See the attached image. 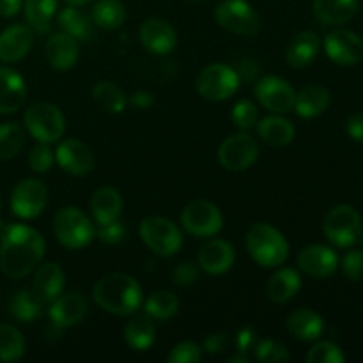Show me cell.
<instances>
[{
	"instance_id": "obj_1",
	"label": "cell",
	"mask_w": 363,
	"mask_h": 363,
	"mask_svg": "<svg viewBox=\"0 0 363 363\" xmlns=\"http://www.w3.org/2000/svg\"><path fill=\"white\" fill-rule=\"evenodd\" d=\"M45 250L41 233L23 223L6 225L0 234V269L13 280L23 279L38 268Z\"/></svg>"
},
{
	"instance_id": "obj_2",
	"label": "cell",
	"mask_w": 363,
	"mask_h": 363,
	"mask_svg": "<svg viewBox=\"0 0 363 363\" xmlns=\"http://www.w3.org/2000/svg\"><path fill=\"white\" fill-rule=\"evenodd\" d=\"M92 296L103 311L116 315L135 314L144 301L142 286L137 279L126 273H110L101 277L94 284Z\"/></svg>"
},
{
	"instance_id": "obj_3",
	"label": "cell",
	"mask_w": 363,
	"mask_h": 363,
	"mask_svg": "<svg viewBox=\"0 0 363 363\" xmlns=\"http://www.w3.org/2000/svg\"><path fill=\"white\" fill-rule=\"evenodd\" d=\"M247 250L262 268H279L289 257L286 236L269 223H255L248 229Z\"/></svg>"
},
{
	"instance_id": "obj_4",
	"label": "cell",
	"mask_w": 363,
	"mask_h": 363,
	"mask_svg": "<svg viewBox=\"0 0 363 363\" xmlns=\"http://www.w3.org/2000/svg\"><path fill=\"white\" fill-rule=\"evenodd\" d=\"M53 233L59 243L69 250H78L96 238V227L85 213L74 206L60 208L53 216Z\"/></svg>"
},
{
	"instance_id": "obj_5",
	"label": "cell",
	"mask_w": 363,
	"mask_h": 363,
	"mask_svg": "<svg viewBox=\"0 0 363 363\" xmlns=\"http://www.w3.org/2000/svg\"><path fill=\"white\" fill-rule=\"evenodd\" d=\"M23 123L28 133L43 144L59 142L62 138L64 130H66L64 113L60 112L59 106L48 101L34 103V105L28 106L23 116Z\"/></svg>"
},
{
	"instance_id": "obj_6",
	"label": "cell",
	"mask_w": 363,
	"mask_h": 363,
	"mask_svg": "<svg viewBox=\"0 0 363 363\" xmlns=\"http://www.w3.org/2000/svg\"><path fill=\"white\" fill-rule=\"evenodd\" d=\"M323 230H325V236L328 238L330 243H333L335 247H353L360 241L363 234L360 213L350 204L335 206L325 216Z\"/></svg>"
},
{
	"instance_id": "obj_7",
	"label": "cell",
	"mask_w": 363,
	"mask_h": 363,
	"mask_svg": "<svg viewBox=\"0 0 363 363\" xmlns=\"http://www.w3.org/2000/svg\"><path fill=\"white\" fill-rule=\"evenodd\" d=\"M140 238L160 257H172L183 247L179 227L163 216H149L142 220Z\"/></svg>"
},
{
	"instance_id": "obj_8",
	"label": "cell",
	"mask_w": 363,
	"mask_h": 363,
	"mask_svg": "<svg viewBox=\"0 0 363 363\" xmlns=\"http://www.w3.org/2000/svg\"><path fill=\"white\" fill-rule=\"evenodd\" d=\"M195 87L199 94L208 101H223L238 91L240 77L236 69L225 64H209L199 73Z\"/></svg>"
},
{
	"instance_id": "obj_9",
	"label": "cell",
	"mask_w": 363,
	"mask_h": 363,
	"mask_svg": "<svg viewBox=\"0 0 363 363\" xmlns=\"http://www.w3.org/2000/svg\"><path fill=\"white\" fill-rule=\"evenodd\" d=\"M216 23L233 34L254 38L261 30V20L247 0H223L216 6Z\"/></svg>"
},
{
	"instance_id": "obj_10",
	"label": "cell",
	"mask_w": 363,
	"mask_h": 363,
	"mask_svg": "<svg viewBox=\"0 0 363 363\" xmlns=\"http://www.w3.org/2000/svg\"><path fill=\"white\" fill-rule=\"evenodd\" d=\"M259 144L247 131L234 133L227 137L218 147V162L223 169L230 172L247 170L257 162Z\"/></svg>"
},
{
	"instance_id": "obj_11",
	"label": "cell",
	"mask_w": 363,
	"mask_h": 363,
	"mask_svg": "<svg viewBox=\"0 0 363 363\" xmlns=\"http://www.w3.org/2000/svg\"><path fill=\"white\" fill-rule=\"evenodd\" d=\"M181 225L195 238H211L222 230L223 215L213 202L194 201L181 213Z\"/></svg>"
},
{
	"instance_id": "obj_12",
	"label": "cell",
	"mask_w": 363,
	"mask_h": 363,
	"mask_svg": "<svg viewBox=\"0 0 363 363\" xmlns=\"http://www.w3.org/2000/svg\"><path fill=\"white\" fill-rule=\"evenodd\" d=\"M48 202V191L39 179H23L11 194V211L21 220H32L41 215Z\"/></svg>"
},
{
	"instance_id": "obj_13",
	"label": "cell",
	"mask_w": 363,
	"mask_h": 363,
	"mask_svg": "<svg viewBox=\"0 0 363 363\" xmlns=\"http://www.w3.org/2000/svg\"><path fill=\"white\" fill-rule=\"evenodd\" d=\"M255 98L264 108L275 113H287L294 108L296 91L280 77H264L255 84Z\"/></svg>"
},
{
	"instance_id": "obj_14",
	"label": "cell",
	"mask_w": 363,
	"mask_h": 363,
	"mask_svg": "<svg viewBox=\"0 0 363 363\" xmlns=\"http://www.w3.org/2000/svg\"><path fill=\"white\" fill-rule=\"evenodd\" d=\"M325 52L339 66H354L363 59V41L347 28H335L325 38Z\"/></svg>"
},
{
	"instance_id": "obj_15",
	"label": "cell",
	"mask_w": 363,
	"mask_h": 363,
	"mask_svg": "<svg viewBox=\"0 0 363 363\" xmlns=\"http://www.w3.org/2000/svg\"><path fill=\"white\" fill-rule=\"evenodd\" d=\"M55 162L66 172L73 176H85L94 169V152L87 144L77 138H66L55 151Z\"/></svg>"
},
{
	"instance_id": "obj_16",
	"label": "cell",
	"mask_w": 363,
	"mask_h": 363,
	"mask_svg": "<svg viewBox=\"0 0 363 363\" xmlns=\"http://www.w3.org/2000/svg\"><path fill=\"white\" fill-rule=\"evenodd\" d=\"M138 39L147 52L167 55L177 45V32L169 21L162 18H149L138 28Z\"/></svg>"
},
{
	"instance_id": "obj_17",
	"label": "cell",
	"mask_w": 363,
	"mask_h": 363,
	"mask_svg": "<svg viewBox=\"0 0 363 363\" xmlns=\"http://www.w3.org/2000/svg\"><path fill=\"white\" fill-rule=\"evenodd\" d=\"M298 268L314 279H325L337 272L339 255L326 245H311L298 254Z\"/></svg>"
},
{
	"instance_id": "obj_18",
	"label": "cell",
	"mask_w": 363,
	"mask_h": 363,
	"mask_svg": "<svg viewBox=\"0 0 363 363\" xmlns=\"http://www.w3.org/2000/svg\"><path fill=\"white\" fill-rule=\"evenodd\" d=\"M89 303L84 294L80 293H66L57 296L50 303L48 318L50 323L59 328H69L78 325L87 314Z\"/></svg>"
},
{
	"instance_id": "obj_19",
	"label": "cell",
	"mask_w": 363,
	"mask_h": 363,
	"mask_svg": "<svg viewBox=\"0 0 363 363\" xmlns=\"http://www.w3.org/2000/svg\"><path fill=\"white\" fill-rule=\"evenodd\" d=\"M34 30L28 25L14 23L0 32V60L6 64L18 62L32 48Z\"/></svg>"
},
{
	"instance_id": "obj_20",
	"label": "cell",
	"mask_w": 363,
	"mask_h": 363,
	"mask_svg": "<svg viewBox=\"0 0 363 363\" xmlns=\"http://www.w3.org/2000/svg\"><path fill=\"white\" fill-rule=\"evenodd\" d=\"M46 62L57 71H69L77 66L78 57H80V48L78 41L73 35L66 32L50 35L45 45Z\"/></svg>"
},
{
	"instance_id": "obj_21",
	"label": "cell",
	"mask_w": 363,
	"mask_h": 363,
	"mask_svg": "<svg viewBox=\"0 0 363 363\" xmlns=\"http://www.w3.org/2000/svg\"><path fill=\"white\" fill-rule=\"evenodd\" d=\"M236 250L225 240H211L199 252V268L209 275H222L233 268Z\"/></svg>"
},
{
	"instance_id": "obj_22",
	"label": "cell",
	"mask_w": 363,
	"mask_h": 363,
	"mask_svg": "<svg viewBox=\"0 0 363 363\" xmlns=\"http://www.w3.org/2000/svg\"><path fill=\"white\" fill-rule=\"evenodd\" d=\"M64 286H66V277L57 262H45L35 268L34 279H32V293L43 303H52L57 296L62 294Z\"/></svg>"
},
{
	"instance_id": "obj_23",
	"label": "cell",
	"mask_w": 363,
	"mask_h": 363,
	"mask_svg": "<svg viewBox=\"0 0 363 363\" xmlns=\"http://www.w3.org/2000/svg\"><path fill=\"white\" fill-rule=\"evenodd\" d=\"M27 98V85L18 71L0 67V113L9 116L18 112Z\"/></svg>"
},
{
	"instance_id": "obj_24",
	"label": "cell",
	"mask_w": 363,
	"mask_h": 363,
	"mask_svg": "<svg viewBox=\"0 0 363 363\" xmlns=\"http://www.w3.org/2000/svg\"><path fill=\"white\" fill-rule=\"evenodd\" d=\"M319 48H321V41H319L318 34L312 30L298 32L293 39L289 41L286 50V60L291 67L294 69H303L308 64L314 62L318 57Z\"/></svg>"
},
{
	"instance_id": "obj_25",
	"label": "cell",
	"mask_w": 363,
	"mask_h": 363,
	"mask_svg": "<svg viewBox=\"0 0 363 363\" xmlns=\"http://www.w3.org/2000/svg\"><path fill=\"white\" fill-rule=\"evenodd\" d=\"M287 330L303 342H314L325 332V319L311 308H296L287 318Z\"/></svg>"
},
{
	"instance_id": "obj_26",
	"label": "cell",
	"mask_w": 363,
	"mask_h": 363,
	"mask_svg": "<svg viewBox=\"0 0 363 363\" xmlns=\"http://www.w3.org/2000/svg\"><path fill=\"white\" fill-rule=\"evenodd\" d=\"M123 197L119 191L112 186H103L96 190L91 197V213L92 218L98 225L116 222L123 213Z\"/></svg>"
},
{
	"instance_id": "obj_27",
	"label": "cell",
	"mask_w": 363,
	"mask_h": 363,
	"mask_svg": "<svg viewBox=\"0 0 363 363\" xmlns=\"http://www.w3.org/2000/svg\"><path fill=\"white\" fill-rule=\"evenodd\" d=\"M301 289V277L294 268H280L269 277L266 294L273 303H287Z\"/></svg>"
},
{
	"instance_id": "obj_28",
	"label": "cell",
	"mask_w": 363,
	"mask_h": 363,
	"mask_svg": "<svg viewBox=\"0 0 363 363\" xmlns=\"http://www.w3.org/2000/svg\"><path fill=\"white\" fill-rule=\"evenodd\" d=\"M332 96L330 91L323 85H308L303 87L300 92H296V99H294V110L303 119H312V117L321 116L326 112L330 106Z\"/></svg>"
},
{
	"instance_id": "obj_29",
	"label": "cell",
	"mask_w": 363,
	"mask_h": 363,
	"mask_svg": "<svg viewBox=\"0 0 363 363\" xmlns=\"http://www.w3.org/2000/svg\"><path fill=\"white\" fill-rule=\"evenodd\" d=\"M257 133L262 142L273 147H284V145L291 144L294 140V130L293 123L287 121L286 117L279 116H268L257 123Z\"/></svg>"
},
{
	"instance_id": "obj_30",
	"label": "cell",
	"mask_w": 363,
	"mask_h": 363,
	"mask_svg": "<svg viewBox=\"0 0 363 363\" xmlns=\"http://www.w3.org/2000/svg\"><path fill=\"white\" fill-rule=\"evenodd\" d=\"M59 27L62 32L73 35L77 41H89L94 35V21L91 14L82 11L78 6H67L59 13Z\"/></svg>"
},
{
	"instance_id": "obj_31",
	"label": "cell",
	"mask_w": 363,
	"mask_h": 363,
	"mask_svg": "<svg viewBox=\"0 0 363 363\" xmlns=\"http://www.w3.org/2000/svg\"><path fill=\"white\" fill-rule=\"evenodd\" d=\"M124 340L128 346L135 351H147L155 344L156 328L155 319L149 318L147 314H137L126 323L124 326Z\"/></svg>"
},
{
	"instance_id": "obj_32",
	"label": "cell",
	"mask_w": 363,
	"mask_h": 363,
	"mask_svg": "<svg viewBox=\"0 0 363 363\" xmlns=\"http://www.w3.org/2000/svg\"><path fill=\"white\" fill-rule=\"evenodd\" d=\"M358 0H314V14L325 25H342L353 20Z\"/></svg>"
},
{
	"instance_id": "obj_33",
	"label": "cell",
	"mask_w": 363,
	"mask_h": 363,
	"mask_svg": "<svg viewBox=\"0 0 363 363\" xmlns=\"http://www.w3.org/2000/svg\"><path fill=\"white\" fill-rule=\"evenodd\" d=\"M91 16L96 27L103 30H116L126 20V7L121 0H96Z\"/></svg>"
},
{
	"instance_id": "obj_34",
	"label": "cell",
	"mask_w": 363,
	"mask_h": 363,
	"mask_svg": "<svg viewBox=\"0 0 363 363\" xmlns=\"http://www.w3.org/2000/svg\"><path fill=\"white\" fill-rule=\"evenodd\" d=\"M23 9L28 27L38 34H46L55 16L57 0H25Z\"/></svg>"
},
{
	"instance_id": "obj_35",
	"label": "cell",
	"mask_w": 363,
	"mask_h": 363,
	"mask_svg": "<svg viewBox=\"0 0 363 363\" xmlns=\"http://www.w3.org/2000/svg\"><path fill=\"white\" fill-rule=\"evenodd\" d=\"M43 305L32 289H20L9 300V314L20 323H34L41 315Z\"/></svg>"
},
{
	"instance_id": "obj_36",
	"label": "cell",
	"mask_w": 363,
	"mask_h": 363,
	"mask_svg": "<svg viewBox=\"0 0 363 363\" xmlns=\"http://www.w3.org/2000/svg\"><path fill=\"white\" fill-rule=\"evenodd\" d=\"M179 311V300L169 291H156L145 300L144 312L155 321H169Z\"/></svg>"
},
{
	"instance_id": "obj_37",
	"label": "cell",
	"mask_w": 363,
	"mask_h": 363,
	"mask_svg": "<svg viewBox=\"0 0 363 363\" xmlns=\"http://www.w3.org/2000/svg\"><path fill=\"white\" fill-rule=\"evenodd\" d=\"M92 98L106 113H121L128 105V98L112 82H99L92 87Z\"/></svg>"
},
{
	"instance_id": "obj_38",
	"label": "cell",
	"mask_w": 363,
	"mask_h": 363,
	"mask_svg": "<svg viewBox=\"0 0 363 363\" xmlns=\"http://www.w3.org/2000/svg\"><path fill=\"white\" fill-rule=\"evenodd\" d=\"M25 354V339L13 325H0V362H18Z\"/></svg>"
},
{
	"instance_id": "obj_39",
	"label": "cell",
	"mask_w": 363,
	"mask_h": 363,
	"mask_svg": "<svg viewBox=\"0 0 363 363\" xmlns=\"http://www.w3.org/2000/svg\"><path fill=\"white\" fill-rule=\"evenodd\" d=\"M25 145V130L16 123L0 124V160L14 158Z\"/></svg>"
},
{
	"instance_id": "obj_40",
	"label": "cell",
	"mask_w": 363,
	"mask_h": 363,
	"mask_svg": "<svg viewBox=\"0 0 363 363\" xmlns=\"http://www.w3.org/2000/svg\"><path fill=\"white\" fill-rule=\"evenodd\" d=\"M255 358L262 363H282L289 362L291 354L289 350L282 342L275 339H266L257 342V346H255Z\"/></svg>"
},
{
	"instance_id": "obj_41",
	"label": "cell",
	"mask_w": 363,
	"mask_h": 363,
	"mask_svg": "<svg viewBox=\"0 0 363 363\" xmlns=\"http://www.w3.org/2000/svg\"><path fill=\"white\" fill-rule=\"evenodd\" d=\"M257 106L250 99H240L233 106V112H230L233 124L241 131H247L250 128H254L257 124Z\"/></svg>"
},
{
	"instance_id": "obj_42",
	"label": "cell",
	"mask_w": 363,
	"mask_h": 363,
	"mask_svg": "<svg viewBox=\"0 0 363 363\" xmlns=\"http://www.w3.org/2000/svg\"><path fill=\"white\" fill-rule=\"evenodd\" d=\"M308 363H344L346 357H344L342 350L337 344L323 340L312 346V350L307 353Z\"/></svg>"
},
{
	"instance_id": "obj_43",
	"label": "cell",
	"mask_w": 363,
	"mask_h": 363,
	"mask_svg": "<svg viewBox=\"0 0 363 363\" xmlns=\"http://www.w3.org/2000/svg\"><path fill=\"white\" fill-rule=\"evenodd\" d=\"M202 360V347L191 340L176 344L167 357L169 363H199Z\"/></svg>"
},
{
	"instance_id": "obj_44",
	"label": "cell",
	"mask_w": 363,
	"mask_h": 363,
	"mask_svg": "<svg viewBox=\"0 0 363 363\" xmlns=\"http://www.w3.org/2000/svg\"><path fill=\"white\" fill-rule=\"evenodd\" d=\"M53 162H55V155L50 149V144H43L39 142L35 147H32V151L28 152V165L34 172L45 174L48 172L53 167Z\"/></svg>"
},
{
	"instance_id": "obj_45",
	"label": "cell",
	"mask_w": 363,
	"mask_h": 363,
	"mask_svg": "<svg viewBox=\"0 0 363 363\" xmlns=\"http://www.w3.org/2000/svg\"><path fill=\"white\" fill-rule=\"evenodd\" d=\"M342 272L351 282H362L363 280V250H350L344 255Z\"/></svg>"
},
{
	"instance_id": "obj_46",
	"label": "cell",
	"mask_w": 363,
	"mask_h": 363,
	"mask_svg": "<svg viewBox=\"0 0 363 363\" xmlns=\"http://www.w3.org/2000/svg\"><path fill=\"white\" fill-rule=\"evenodd\" d=\"M199 280V266L191 261L177 264L172 272V282L179 287H188Z\"/></svg>"
},
{
	"instance_id": "obj_47",
	"label": "cell",
	"mask_w": 363,
	"mask_h": 363,
	"mask_svg": "<svg viewBox=\"0 0 363 363\" xmlns=\"http://www.w3.org/2000/svg\"><path fill=\"white\" fill-rule=\"evenodd\" d=\"M96 236H98L105 245H117L124 240V236H126V227H124L119 220H116V222L99 225V229L96 230Z\"/></svg>"
},
{
	"instance_id": "obj_48",
	"label": "cell",
	"mask_w": 363,
	"mask_h": 363,
	"mask_svg": "<svg viewBox=\"0 0 363 363\" xmlns=\"http://www.w3.org/2000/svg\"><path fill=\"white\" fill-rule=\"evenodd\" d=\"M257 346V332L252 326H245L236 333V347L240 353L248 354Z\"/></svg>"
},
{
	"instance_id": "obj_49",
	"label": "cell",
	"mask_w": 363,
	"mask_h": 363,
	"mask_svg": "<svg viewBox=\"0 0 363 363\" xmlns=\"http://www.w3.org/2000/svg\"><path fill=\"white\" fill-rule=\"evenodd\" d=\"M229 344H230V339L227 333L216 332V333H211V335L206 337L202 350L208 351V353H211V354H218V353H223V351H227Z\"/></svg>"
},
{
	"instance_id": "obj_50",
	"label": "cell",
	"mask_w": 363,
	"mask_h": 363,
	"mask_svg": "<svg viewBox=\"0 0 363 363\" xmlns=\"http://www.w3.org/2000/svg\"><path fill=\"white\" fill-rule=\"evenodd\" d=\"M128 103L137 110H147L155 105V96L149 91H135L128 99Z\"/></svg>"
},
{
	"instance_id": "obj_51",
	"label": "cell",
	"mask_w": 363,
	"mask_h": 363,
	"mask_svg": "<svg viewBox=\"0 0 363 363\" xmlns=\"http://www.w3.org/2000/svg\"><path fill=\"white\" fill-rule=\"evenodd\" d=\"M238 77H240V82H252L259 77V66L254 62V60L247 59V60H241L240 66L236 69Z\"/></svg>"
},
{
	"instance_id": "obj_52",
	"label": "cell",
	"mask_w": 363,
	"mask_h": 363,
	"mask_svg": "<svg viewBox=\"0 0 363 363\" xmlns=\"http://www.w3.org/2000/svg\"><path fill=\"white\" fill-rule=\"evenodd\" d=\"M347 135H350L353 140L363 142V113H357V116L350 117L346 124Z\"/></svg>"
},
{
	"instance_id": "obj_53",
	"label": "cell",
	"mask_w": 363,
	"mask_h": 363,
	"mask_svg": "<svg viewBox=\"0 0 363 363\" xmlns=\"http://www.w3.org/2000/svg\"><path fill=\"white\" fill-rule=\"evenodd\" d=\"M23 7V0H0V16L13 18Z\"/></svg>"
},
{
	"instance_id": "obj_54",
	"label": "cell",
	"mask_w": 363,
	"mask_h": 363,
	"mask_svg": "<svg viewBox=\"0 0 363 363\" xmlns=\"http://www.w3.org/2000/svg\"><path fill=\"white\" fill-rule=\"evenodd\" d=\"M248 360H250V358H248V354H245V353H240V351H238V354H234V357H229L227 358V362H238V363H247Z\"/></svg>"
},
{
	"instance_id": "obj_55",
	"label": "cell",
	"mask_w": 363,
	"mask_h": 363,
	"mask_svg": "<svg viewBox=\"0 0 363 363\" xmlns=\"http://www.w3.org/2000/svg\"><path fill=\"white\" fill-rule=\"evenodd\" d=\"M67 4H69V6H78V7H84V6H87V4H92V2H96V0H66Z\"/></svg>"
},
{
	"instance_id": "obj_56",
	"label": "cell",
	"mask_w": 363,
	"mask_h": 363,
	"mask_svg": "<svg viewBox=\"0 0 363 363\" xmlns=\"http://www.w3.org/2000/svg\"><path fill=\"white\" fill-rule=\"evenodd\" d=\"M0 206H2V202H0ZM4 227H6V225H2V223H0V234H2V230H4Z\"/></svg>"
}]
</instances>
